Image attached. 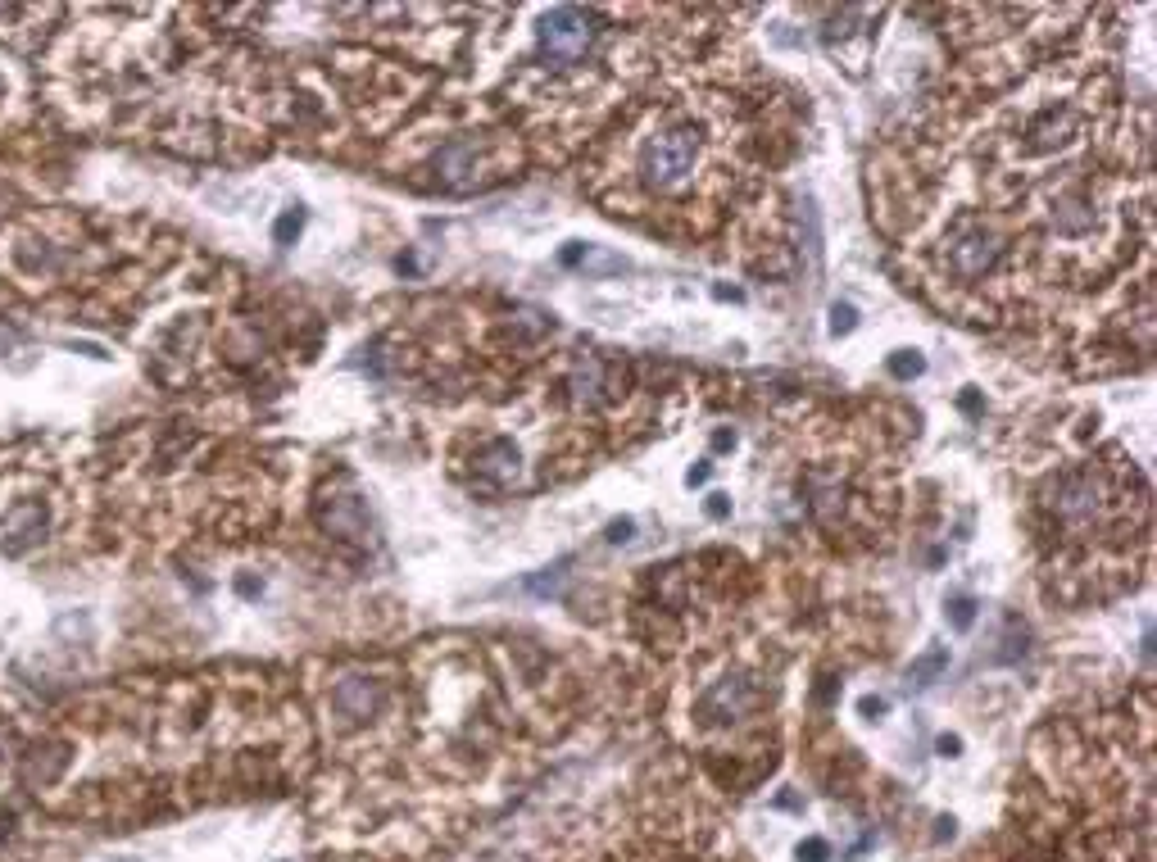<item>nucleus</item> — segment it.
Masks as SVG:
<instances>
[{
	"instance_id": "nucleus-11",
	"label": "nucleus",
	"mask_w": 1157,
	"mask_h": 862,
	"mask_svg": "<svg viewBox=\"0 0 1157 862\" xmlns=\"http://www.w3.org/2000/svg\"><path fill=\"white\" fill-rule=\"evenodd\" d=\"M708 513H713V518H726V513H731V500H726V495H708Z\"/></svg>"
},
{
	"instance_id": "nucleus-6",
	"label": "nucleus",
	"mask_w": 1157,
	"mask_h": 862,
	"mask_svg": "<svg viewBox=\"0 0 1157 862\" xmlns=\"http://www.w3.org/2000/svg\"><path fill=\"white\" fill-rule=\"evenodd\" d=\"M922 368H926V359H922L917 350H903V354H894V359H890V373H894V377H917Z\"/></svg>"
},
{
	"instance_id": "nucleus-14",
	"label": "nucleus",
	"mask_w": 1157,
	"mask_h": 862,
	"mask_svg": "<svg viewBox=\"0 0 1157 862\" xmlns=\"http://www.w3.org/2000/svg\"><path fill=\"white\" fill-rule=\"evenodd\" d=\"M699 481H708V468L699 463V468H690V486H699Z\"/></svg>"
},
{
	"instance_id": "nucleus-2",
	"label": "nucleus",
	"mask_w": 1157,
	"mask_h": 862,
	"mask_svg": "<svg viewBox=\"0 0 1157 862\" xmlns=\"http://www.w3.org/2000/svg\"><path fill=\"white\" fill-rule=\"evenodd\" d=\"M590 37H595V28H590V14L572 10V5H563V10H550L545 14V23H540V50L550 59H559V64H568V59L586 55Z\"/></svg>"
},
{
	"instance_id": "nucleus-7",
	"label": "nucleus",
	"mask_w": 1157,
	"mask_h": 862,
	"mask_svg": "<svg viewBox=\"0 0 1157 862\" xmlns=\"http://www.w3.org/2000/svg\"><path fill=\"white\" fill-rule=\"evenodd\" d=\"M949 622H953V631H967L971 622H976V604H971L967 595L953 599V604H949Z\"/></svg>"
},
{
	"instance_id": "nucleus-3",
	"label": "nucleus",
	"mask_w": 1157,
	"mask_h": 862,
	"mask_svg": "<svg viewBox=\"0 0 1157 862\" xmlns=\"http://www.w3.org/2000/svg\"><path fill=\"white\" fill-rule=\"evenodd\" d=\"M994 255H999V250H994V241H990L985 227H962V232L953 236V250H949L958 277H985V273H990V264H994Z\"/></svg>"
},
{
	"instance_id": "nucleus-8",
	"label": "nucleus",
	"mask_w": 1157,
	"mask_h": 862,
	"mask_svg": "<svg viewBox=\"0 0 1157 862\" xmlns=\"http://www.w3.org/2000/svg\"><path fill=\"white\" fill-rule=\"evenodd\" d=\"M831 858V844L822 840V835H808L804 844H799V862H826Z\"/></svg>"
},
{
	"instance_id": "nucleus-10",
	"label": "nucleus",
	"mask_w": 1157,
	"mask_h": 862,
	"mask_svg": "<svg viewBox=\"0 0 1157 862\" xmlns=\"http://www.w3.org/2000/svg\"><path fill=\"white\" fill-rule=\"evenodd\" d=\"M940 667H944V654H931V658H922V663H917V681H926V676H935V672H940Z\"/></svg>"
},
{
	"instance_id": "nucleus-13",
	"label": "nucleus",
	"mask_w": 1157,
	"mask_h": 862,
	"mask_svg": "<svg viewBox=\"0 0 1157 862\" xmlns=\"http://www.w3.org/2000/svg\"><path fill=\"white\" fill-rule=\"evenodd\" d=\"M863 713H885V699H863Z\"/></svg>"
},
{
	"instance_id": "nucleus-5",
	"label": "nucleus",
	"mask_w": 1157,
	"mask_h": 862,
	"mask_svg": "<svg viewBox=\"0 0 1157 862\" xmlns=\"http://www.w3.org/2000/svg\"><path fill=\"white\" fill-rule=\"evenodd\" d=\"M300 227H304V209H286V214L277 218V227H273L277 245H291L295 236H300Z\"/></svg>"
},
{
	"instance_id": "nucleus-9",
	"label": "nucleus",
	"mask_w": 1157,
	"mask_h": 862,
	"mask_svg": "<svg viewBox=\"0 0 1157 862\" xmlns=\"http://www.w3.org/2000/svg\"><path fill=\"white\" fill-rule=\"evenodd\" d=\"M854 323H858V309L854 304H835L831 309V332L840 336V332H854Z\"/></svg>"
},
{
	"instance_id": "nucleus-4",
	"label": "nucleus",
	"mask_w": 1157,
	"mask_h": 862,
	"mask_svg": "<svg viewBox=\"0 0 1157 862\" xmlns=\"http://www.w3.org/2000/svg\"><path fill=\"white\" fill-rule=\"evenodd\" d=\"M382 704V690H377V681H363V676H354V681H341V690H336V708H341L345 717H368L373 708Z\"/></svg>"
},
{
	"instance_id": "nucleus-12",
	"label": "nucleus",
	"mask_w": 1157,
	"mask_h": 862,
	"mask_svg": "<svg viewBox=\"0 0 1157 862\" xmlns=\"http://www.w3.org/2000/svg\"><path fill=\"white\" fill-rule=\"evenodd\" d=\"M958 749H962V740H958V735H944V740H940V754H944V758H949V754H958Z\"/></svg>"
},
{
	"instance_id": "nucleus-1",
	"label": "nucleus",
	"mask_w": 1157,
	"mask_h": 862,
	"mask_svg": "<svg viewBox=\"0 0 1157 862\" xmlns=\"http://www.w3.org/2000/svg\"><path fill=\"white\" fill-rule=\"evenodd\" d=\"M695 155H699L695 128H663L645 146V177L654 187H677L681 177L695 168Z\"/></svg>"
}]
</instances>
